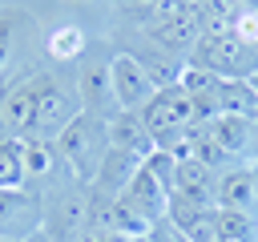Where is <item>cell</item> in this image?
Instances as JSON below:
<instances>
[{
  "mask_svg": "<svg viewBox=\"0 0 258 242\" xmlns=\"http://www.w3.org/2000/svg\"><path fill=\"white\" fill-rule=\"evenodd\" d=\"M89 230V186L73 173L56 177L40 190V234L48 242H81Z\"/></svg>",
  "mask_w": 258,
  "mask_h": 242,
  "instance_id": "obj_1",
  "label": "cell"
},
{
  "mask_svg": "<svg viewBox=\"0 0 258 242\" xmlns=\"http://www.w3.org/2000/svg\"><path fill=\"white\" fill-rule=\"evenodd\" d=\"M56 145V157H60V165L77 177V182H93L97 177V165H101V157L109 153V129H105V121L101 117H93V113H77L69 125H64V133L52 141Z\"/></svg>",
  "mask_w": 258,
  "mask_h": 242,
  "instance_id": "obj_2",
  "label": "cell"
},
{
  "mask_svg": "<svg viewBox=\"0 0 258 242\" xmlns=\"http://www.w3.org/2000/svg\"><path fill=\"white\" fill-rule=\"evenodd\" d=\"M81 113V97L77 85H60L52 73H36V97H32V121H28V137L40 141H56L64 133V125ZM24 141V137H20Z\"/></svg>",
  "mask_w": 258,
  "mask_h": 242,
  "instance_id": "obj_3",
  "label": "cell"
},
{
  "mask_svg": "<svg viewBox=\"0 0 258 242\" xmlns=\"http://www.w3.org/2000/svg\"><path fill=\"white\" fill-rule=\"evenodd\" d=\"M189 65H202L222 81H242V77L258 73V56L242 40H234L230 32L226 36H198L189 48Z\"/></svg>",
  "mask_w": 258,
  "mask_h": 242,
  "instance_id": "obj_4",
  "label": "cell"
},
{
  "mask_svg": "<svg viewBox=\"0 0 258 242\" xmlns=\"http://www.w3.org/2000/svg\"><path fill=\"white\" fill-rule=\"evenodd\" d=\"M109 77H113L117 109H125V113H141V109L153 101V93H157L153 77L141 69V60H137L133 52H117V56L109 60Z\"/></svg>",
  "mask_w": 258,
  "mask_h": 242,
  "instance_id": "obj_5",
  "label": "cell"
},
{
  "mask_svg": "<svg viewBox=\"0 0 258 242\" xmlns=\"http://www.w3.org/2000/svg\"><path fill=\"white\" fill-rule=\"evenodd\" d=\"M141 121L153 133H165V129H189L194 125V97L181 89V85H165L153 93V101L141 109Z\"/></svg>",
  "mask_w": 258,
  "mask_h": 242,
  "instance_id": "obj_6",
  "label": "cell"
},
{
  "mask_svg": "<svg viewBox=\"0 0 258 242\" xmlns=\"http://www.w3.org/2000/svg\"><path fill=\"white\" fill-rule=\"evenodd\" d=\"M40 230V190H0V238H28Z\"/></svg>",
  "mask_w": 258,
  "mask_h": 242,
  "instance_id": "obj_7",
  "label": "cell"
},
{
  "mask_svg": "<svg viewBox=\"0 0 258 242\" xmlns=\"http://www.w3.org/2000/svg\"><path fill=\"white\" fill-rule=\"evenodd\" d=\"M32 97H36V73L16 77L4 93H0V125L8 137H28V121H32Z\"/></svg>",
  "mask_w": 258,
  "mask_h": 242,
  "instance_id": "obj_8",
  "label": "cell"
},
{
  "mask_svg": "<svg viewBox=\"0 0 258 242\" xmlns=\"http://www.w3.org/2000/svg\"><path fill=\"white\" fill-rule=\"evenodd\" d=\"M214 210H238V214H258V194H254V173L250 165H230L214 182Z\"/></svg>",
  "mask_w": 258,
  "mask_h": 242,
  "instance_id": "obj_9",
  "label": "cell"
},
{
  "mask_svg": "<svg viewBox=\"0 0 258 242\" xmlns=\"http://www.w3.org/2000/svg\"><path fill=\"white\" fill-rule=\"evenodd\" d=\"M77 97H81V109L109 121L117 113V97H113V77H109V65H85L77 73Z\"/></svg>",
  "mask_w": 258,
  "mask_h": 242,
  "instance_id": "obj_10",
  "label": "cell"
},
{
  "mask_svg": "<svg viewBox=\"0 0 258 242\" xmlns=\"http://www.w3.org/2000/svg\"><path fill=\"white\" fill-rule=\"evenodd\" d=\"M165 218H169L189 242H218V210H214V206L185 202V198H173V194H169Z\"/></svg>",
  "mask_w": 258,
  "mask_h": 242,
  "instance_id": "obj_11",
  "label": "cell"
},
{
  "mask_svg": "<svg viewBox=\"0 0 258 242\" xmlns=\"http://www.w3.org/2000/svg\"><path fill=\"white\" fill-rule=\"evenodd\" d=\"M121 202L137 214V218H145L149 226L157 222V218H165V206H169V194H165V186L145 169V161H141V169L133 173V182L125 186V194H121Z\"/></svg>",
  "mask_w": 258,
  "mask_h": 242,
  "instance_id": "obj_12",
  "label": "cell"
},
{
  "mask_svg": "<svg viewBox=\"0 0 258 242\" xmlns=\"http://www.w3.org/2000/svg\"><path fill=\"white\" fill-rule=\"evenodd\" d=\"M206 133H210V141H214L226 157H234V161H242L246 153H254V121H246V117L218 113L214 121H206Z\"/></svg>",
  "mask_w": 258,
  "mask_h": 242,
  "instance_id": "obj_13",
  "label": "cell"
},
{
  "mask_svg": "<svg viewBox=\"0 0 258 242\" xmlns=\"http://www.w3.org/2000/svg\"><path fill=\"white\" fill-rule=\"evenodd\" d=\"M141 161H145V157H137V153H129V149L109 145V153L101 157L97 177H93L89 186H93V190H101V194H109V198H121V194H125V186L133 182V173L141 169Z\"/></svg>",
  "mask_w": 258,
  "mask_h": 242,
  "instance_id": "obj_14",
  "label": "cell"
},
{
  "mask_svg": "<svg viewBox=\"0 0 258 242\" xmlns=\"http://www.w3.org/2000/svg\"><path fill=\"white\" fill-rule=\"evenodd\" d=\"M214 182L218 173L210 165H202L198 157H181L177 169H173V198H185V202H202V206H214Z\"/></svg>",
  "mask_w": 258,
  "mask_h": 242,
  "instance_id": "obj_15",
  "label": "cell"
},
{
  "mask_svg": "<svg viewBox=\"0 0 258 242\" xmlns=\"http://www.w3.org/2000/svg\"><path fill=\"white\" fill-rule=\"evenodd\" d=\"M105 129H109V145L129 149V153H137V157L153 153V137H149L141 113H125V109H117V113L105 121Z\"/></svg>",
  "mask_w": 258,
  "mask_h": 242,
  "instance_id": "obj_16",
  "label": "cell"
},
{
  "mask_svg": "<svg viewBox=\"0 0 258 242\" xmlns=\"http://www.w3.org/2000/svg\"><path fill=\"white\" fill-rule=\"evenodd\" d=\"M218 113L258 121V93H254L250 77H242V81H222V85H218Z\"/></svg>",
  "mask_w": 258,
  "mask_h": 242,
  "instance_id": "obj_17",
  "label": "cell"
},
{
  "mask_svg": "<svg viewBox=\"0 0 258 242\" xmlns=\"http://www.w3.org/2000/svg\"><path fill=\"white\" fill-rule=\"evenodd\" d=\"M20 145H24V173H28V182H44V177H52V173L64 169L60 157H56V145H52V141L24 137Z\"/></svg>",
  "mask_w": 258,
  "mask_h": 242,
  "instance_id": "obj_18",
  "label": "cell"
},
{
  "mask_svg": "<svg viewBox=\"0 0 258 242\" xmlns=\"http://www.w3.org/2000/svg\"><path fill=\"white\" fill-rule=\"evenodd\" d=\"M28 173H24V145L16 137L0 141V190H24Z\"/></svg>",
  "mask_w": 258,
  "mask_h": 242,
  "instance_id": "obj_19",
  "label": "cell"
},
{
  "mask_svg": "<svg viewBox=\"0 0 258 242\" xmlns=\"http://www.w3.org/2000/svg\"><path fill=\"white\" fill-rule=\"evenodd\" d=\"M218 242H258V214L218 210Z\"/></svg>",
  "mask_w": 258,
  "mask_h": 242,
  "instance_id": "obj_20",
  "label": "cell"
},
{
  "mask_svg": "<svg viewBox=\"0 0 258 242\" xmlns=\"http://www.w3.org/2000/svg\"><path fill=\"white\" fill-rule=\"evenodd\" d=\"M177 85H181L194 101H218V85H222V77H214L210 69H202V65H189V60H185V69H181Z\"/></svg>",
  "mask_w": 258,
  "mask_h": 242,
  "instance_id": "obj_21",
  "label": "cell"
},
{
  "mask_svg": "<svg viewBox=\"0 0 258 242\" xmlns=\"http://www.w3.org/2000/svg\"><path fill=\"white\" fill-rule=\"evenodd\" d=\"M85 32L77 28V24H60V28H52V36H48V56L52 60H73V56H81L85 52Z\"/></svg>",
  "mask_w": 258,
  "mask_h": 242,
  "instance_id": "obj_22",
  "label": "cell"
},
{
  "mask_svg": "<svg viewBox=\"0 0 258 242\" xmlns=\"http://www.w3.org/2000/svg\"><path fill=\"white\" fill-rule=\"evenodd\" d=\"M145 169L165 186V194L173 190V169H177V157H169V153H161V149H153V153H145Z\"/></svg>",
  "mask_w": 258,
  "mask_h": 242,
  "instance_id": "obj_23",
  "label": "cell"
},
{
  "mask_svg": "<svg viewBox=\"0 0 258 242\" xmlns=\"http://www.w3.org/2000/svg\"><path fill=\"white\" fill-rule=\"evenodd\" d=\"M230 36H234V40H242V44L258 56V12H238V16H234Z\"/></svg>",
  "mask_w": 258,
  "mask_h": 242,
  "instance_id": "obj_24",
  "label": "cell"
},
{
  "mask_svg": "<svg viewBox=\"0 0 258 242\" xmlns=\"http://www.w3.org/2000/svg\"><path fill=\"white\" fill-rule=\"evenodd\" d=\"M8 56H12V16L0 12V73L8 65Z\"/></svg>",
  "mask_w": 258,
  "mask_h": 242,
  "instance_id": "obj_25",
  "label": "cell"
},
{
  "mask_svg": "<svg viewBox=\"0 0 258 242\" xmlns=\"http://www.w3.org/2000/svg\"><path fill=\"white\" fill-rule=\"evenodd\" d=\"M81 242H129L125 234H117V230H85L81 234Z\"/></svg>",
  "mask_w": 258,
  "mask_h": 242,
  "instance_id": "obj_26",
  "label": "cell"
},
{
  "mask_svg": "<svg viewBox=\"0 0 258 242\" xmlns=\"http://www.w3.org/2000/svg\"><path fill=\"white\" fill-rule=\"evenodd\" d=\"M234 12H258V0H226Z\"/></svg>",
  "mask_w": 258,
  "mask_h": 242,
  "instance_id": "obj_27",
  "label": "cell"
},
{
  "mask_svg": "<svg viewBox=\"0 0 258 242\" xmlns=\"http://www.w3.org/2000/svg\"><path fill=\"white\" fill-rule=\"evenodd\" d=\"M129 4H133V8H137V12H149V8H157V4H161V0H129Z\"/></svg>",
  "mask_w": 258,
  "mask_h": 242,
  "instance_id": "obj_28",
  "label": "cell"
},
{
  "mask_svg": "<svg viewBox=\"0 0 258 242\" xmlns=\"http://www.w3.org/2000/svg\"><path fill=\"white\" fill-rule=\"evenodd\" d=\"M250 173H254V194H258V157L250 161Z\"/></svg>",
  "mask_w": 258,
  "mask_h": 242,
  "instance_id": "obj_29",
  "label": "cell"
},
{
  "mask_svg": "<svg viewBox=\"0 0 258 242\" xmlns=\"http://www.w3.org/2000/svg\"><path fill=\"white\" fill-rule=\"evenodd\" d=\"M254 157H258V121H254Z\"/></svg>",
  "mask_w": 258,
  "mask_h": 242,
  "instance_id": "obj_30",
  "label": "cell"
},
{
  "mask_svg": "<svg viewBox=\"0 0 258 242\" xmlns=\"http://www.w3.org/2000/svg\"><path fill=\"white\" fill-rule=\"evenodd\" d=\"M250 85H254V93H258V73H254V77H250Z\"/></svg>",
  "mask_w": 258,
  "mask_h": 242,
  "instance_id": "obj_31",
  "label": "cell"
},
{
  "mask_svg": "<svg viewBox=\"0 0 258 242\" xmlns=\"http://www.w3.org/2000/svg\"><path fill=\"white\" fill-rule=\"evenodd\" d=\"M129 242H149V238H145V234H141V238H129Z\"/></svg>",
  "mask_w": 258,
  "mask_h": 242,
  "instance_id": "obj_32",
  "label": "cell"
},
{
  "mask_svg": "<svg viewBox=\"0 0 258 242\" xmlns=\"http://www.w3.org/2000/svg\"><path fill=\"white\" fill-rule=\"evenodd\" d=\"M194 4H198V8H202V4H210V0H194Z\"/></svg>",
  "mask_w": 258,
  "mask_h": 242,
  "instance_id": "obj_33",
  "label": "cell"
},
{
  "mask_svg": "<svg viewBox=\"0 0 258 242\" xmlns=\"http://www.w3.org/2000/svg\"><path fill=\"white\" fill-rule=\"evenodd\" d=\"M4 137H8V133H4V125H0V141H4Z\"/></svg>",
  "mask_w": 258,
  "mask_h": 242,
  "instance_id": "obj_34",
  "label": "cell"
}]
</instances>
